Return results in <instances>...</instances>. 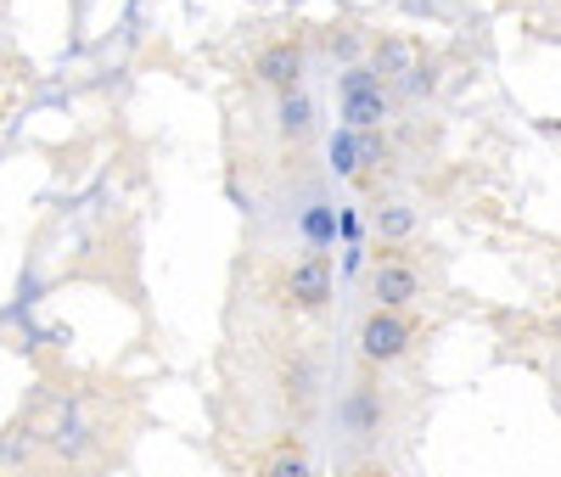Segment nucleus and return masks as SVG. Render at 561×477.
<instances>
[{
    "label": "nucleus",
    "mask_w": 561,
    "mask_h": 477,
    "mask_svg": "<svg viewBox=\"0 0 561 477\" xmlns=\"http://www.w3.org/2000/svg\"><path fill=\"white\" fill-rule=\"evenodd\" d=\"M416 343V326L405 321V309H371L366 321H359V360L366 365H399Z\"/></svg>",
    "instance_id": "f257e3e1"
},
{
    "label": "nucleus",
    "mask_w": 561,
    "mask_h": 477,
    "mask_svg": "<svg viewBox=\"0 0 561 477\" xmlns=\"http://www.w3.org/2000/svg\"><path fill=\"white\" fill-rule=\"evenodd\" d=\"M371 298L377 309H410L421 298V270L405 259L399 247H382L377 265H371Z\"/></svg>",
    "instance_id": "f03ea898"
},
{
    "label": "nucleus",
    "mask_w": 561,
    "mask_h": 477,
    "mask_svg": "<svg viewBox=\"0 0 561 477\" xmlns=\"http://www.w3.org/2000/svg\"><path fill=\"white\" fill-rule=\"evenodd\" d=\"M286 304L304 309V314L332 304V253H326V247H309L304 259H292V270H286Z\"/></svg>",
    "instance_id": "7ed1b4c3"
},
{
    "label": "nucleus",
    "mask_w": 561,
    "mask_h": 477,
    "mask_svg": "<svg viewBox=\"0 0 561 477\" xmlns=\"http://www.w3.org/2000/svg\"><path fill=\"white\" fill-rule=\"evenodd\" d=\"M253 79L276 95H292L304 85V46L298 40H270L258 56H253Z\"/></svg>",
    "instance_id": "20e7f679"
},
{
    "label": "nucleus",
    "mask_w": 561,
    "mask_h": 477,
    "mask_svg": "<svg viewBox=\"0 0 561 477\" xmlns=\"http://www.w3.org/2000/svg\"><path fill=\"white\" fill-rule=\"evenodd\" d=\"M371 371H377V365H366V376H359L354 388H348V399H343V427H348L359 443H371V438L382 433V416H387V410H382V388H377Z\"/></svg>",
    "instance_id": "39448f33"
},
{
    "label": "nucleus",
    "mask_w": 561,
    "mask_h": 477,
    "mask_svg": "<svg viewBox=\"0 0 561 477\" xmlns=\"http://www.w3.org/2000/svg\"><path fill=\"white\" fill-rule=\"evenodd\" d=\"M337 118H343V130H382V124L393 118V95H387V90L337 95Z\"/></svg>",
    "instance_id": "423d86ee"
},
{
    "label": "nucleus",
    "mask_w": 561,
    "mask_h": 477,
    "mask_svg": "<svg viewBox=\"0 0 561 477\" xmlns=\"http://www.w3.org/2000/svg\"><path fill=\"white\" fill-rule=\"evenodd\" d=\"M371 68L382 74V85H405L421 68V46L405 40V35H387V40L371 46Z\"/></svg>",
    "instance_id": "0eeeda50"
},
{
    "label": "nucleus",
    "mask_w": 561,
    "mask_h": 477,
    "mask_svg": "<svg viewBox=\"0 0 561 477\" xmlns=\"http://www.w3.org/2000/svg\"><path fill=\"white\" fill-rule=\"evenodd\" d=\"M276 130L286 146H304L315 136V102L304 90H292V95H276Z\"/></svg>",
    "instance_id": "6e6552de"
},
{
    "label": "nucleus",
    "mask_w": 561,
    "mask_h": 477,
    "mask_svg": "<svg viewBox=\"0 0 561 477\" xmlns=\"http://www.w3.org/2000/svg\"><path fill=\"white\" fill-rule=\"evenodd\" d=\"M258 477H315V461H309V450L304 443H276L270 455L258 461Z\"/></svg>",
    "instance_id": "1a4fd4ad"
},
{
    "label": "nucleus",
    "mask_w": 561,
    "mask_h": 477,
    "mask_svg": "<svg viewBox=\"0 0 561 477\" xmlns=\"http://www.w3.org/2000/svg\"><path fill=\"white\" fill-rule=\"evenodd\" d=\"M281 382H286V404L292 410H298V416H309V410H315V365L309 360H292L286 371H281Z\"/></svg>",
    "instance_id": "9d476101"
},
{
    "label": "nucleus",
    "mask_w": 561,
    "mask_h": 477,
    "mask_svg": "<svg viewBox=\"0 0 561 477\" xmlns=\"http://www.w3.org/2000/svg\"><path fill=\"white\" fill-rule=\"evenodd\" d=\"M320 46H326V56H332V62H343V68L366 62V35H359V28H326Z\"/></svg>",
    "instance_id": "9b49d317"
},
{
    "label": "nucleus",
    "mask_w": 561,
    "mask_h": 477,
    "mask_svg": "<svg viewBox=\"0 0 561 477\" xmlns=\"http://www.w3.org/2000/svg\"><path fill=\"white\" fill-rule=\"evenodd\" d=\"M326 157H332V175L337 180H354L359 175V141H354V130H337L332 141H326Z\"/></svg>",
    "instance_id": "f8f14e48"
},
{
    "label": "nucleus",
    "mask_w": 561,
    "mask_h": 477,
    "mask_svg": "<svg viewBox=\"0 0 561 477\" xmlns=\"http://www.w3.org/2000/svg\"><path fill=\"white\" fill-rule=\"evenodd\" d=\"M377 231H382V242H405V236L416 231V208H410V203L377 208Z\"/></svg>",
    "instance_id": "ddd939ff"
},
{
    "label": "nucleus",
    "mask_w": 561,
    "mask_h": 477,
    "mask_svg": "<svg viewBox=\"0 0 561 477\" xmlns=\"http://www.w3.org/2000/svg\"><path fill=\"white\" fill-rule=\"evenodd\" d=\"M298 225H304L309 247H326V242L337 236V208H326V203H309V208H304V219H298Z\"/></svg>",
    "instance_id": "4468645a"
},
{
    "label": "nucleus",
    "mask_w": 561,
    "mask_h": 477,
    "mask_svg": "<svg viewBox=\"0 0 561 477\" xmlns=\"http://www.w3.org/2000/svg\"><path fill=\"white\" fill-rule=\"evenodd\" d=\"M354 90H387V85H382V74L371 62H354V68L337 74V95H354Z\"/></svg>",
    "instance_id": "2eb2a0df"
},
{
    "label": "nucleus",
    "mask_w": 561,
    "mask_h": 477,
    "mask_svg": "<svg viewBox=\"0 0 561 477\" xmlns=\"http://www.w3.org/2000/svg\"><path fill=\"white\" fill-rule=\"evenodd\" d=\"M354 141H359V175L387 164V141H382V130H354Z\"/></svg>",
    "instance_id": "dca6fc26"
},
{
    "label": "nucleus",
    "mask_w": 561,
    "mask_h": 477,
    "mask_svg": "<svg viewBox=\"0 0 561 477\" xmlns=\"http://www.w3.org/2000/svg\"><path fill=\"white\" fill-rule=\"evenodd\" d=\"M28 450H35V433L28 427H12L7 438H0V461H23Z\"/></svg>",
    "instance_id": "f3484780"
},
{
    "label": "nucleus",
    "mask_w": 561,
    "mask_h": 477,
    "mask_svg": "<svg viewBox=\"0 0 561 477\" xmlns=\"http://www.w3.org/2000/svg\"><path fill=\"white\" fill-rule=\"evenodd\" d=\"M337 231H343V242H348V247L359 242V214H354V208H343V214H337Z\"/></svg>",
    "instance_id": "a211bd4d"
}]
</instances>
